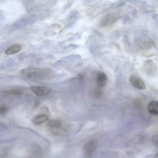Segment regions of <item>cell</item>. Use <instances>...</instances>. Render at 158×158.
Segmentation results:
<instances>
[{"instance_id":"cell-4","label":"cell","mask_w":158,"mask_h":158,"mask_svg":"<svg viewBox=\"0 0 158 158\" xmlns=\"http://www.w3.org/2000/svg\"><path fill=\"white\" fill-rule=\"evenodd\" d=\"M129 81L132 86L138 89L143 90L146 89L145 85L143 80L136 75H131L129 78Z\"/></svg>"},{"instance_id":"cell-10","label":"cell","mask_w":158,"mask_h":158,"mask_svg":"<svg viewBox=\"0 0 158 158\" xmlns=\"http://www.w3.org/2000/svg\"><path fill=\"white\" fill-rule=\"evenodd\" d=\"M116 20L115 17L110 15L104 17L101 22L100 25L102 27H106L114 23Z\"/></svg>"},{"instance_id":"cell-7","label":"cell","mask_w":158,"mask_h":158,"mask_svg":"<svg viewBox=\"0 0 158 158\" xmlns=\"http://www.w3.org/2000/svg\"><path fill=\"white\" fill-rule=\"evenodd\" d=\"M48 119L46 114H40L35 116L32 119V122L35 125H40L47 121Z\"/></svg>"},{"instance_id":"cell-18","label":"cell","mask_w":158,"mask_h":158,"mask_svg":"<svg viewBox=\"0 0 158 158\" xmlns=\"http://www.w3.org/2000/svg\"><path fill=\"white\" fill-rule=\"evenodd\" d=\"M155 158H158V153L155 156Z\"/></svg>"},{"instance_id":"cell-9","label":"cell","mask_w":158,"mask_h":158,"mask_svg":"<svg viewBox=\"0 0 158 158\" xmlns=\"http://www.w3.org/2000/svg\"><path fill=\"white\" fill-rule=\"evenodd\" d=\"M22 46L19 44H13L7 48L5 52L6 55H10L19 52L22 49Z\"/></svg>"},{"instance_id":"cell-6","label":"cell","mask_w":158,"mask_h":158,"mask_svg":"<svg viewBox=\"0 0 158 158\" xmlns=\"http://www.w3.org/2000/svg\"><path fill=\"white\" fill-rule=\"evenodd\" d=\"M107 79V76L105 73L103 72L98 73L96 78V85L98 87H103L105 85Z\"/></svg>"},{"instance_id":"cell-14","label":"cell","mask_w":158,"mask_h":158,"mask_svg":"<svg viewBox=\"0 0 158 158\" xmlns=\"http://www.w3.org/2000/svg\"><path fill=\"white\" fill-rule=\"evenodd\" d=\"M99 88L95 89L94 93V96L98 98L101 97L102 94V91Z\"/></svg>"},{"instance_id":"cell-13","label":"cell","mask_w":158,"mask_h":158,"mask_svg":"<svg viewBox=\"0 0 158 158\" xmlns=\"http://www.w3.org/2000/svg\"><path fill=\"white\" fill-rule=\"evenodd\" d=\"M152 142L154 146L158 148V132L153 136Z\"/></svg>"},{"instance_id":"cell-11","label":"cell","mask_w":158,"mask_h":158,"mask_svg":"<svg viewBox=\"0 0 158 158\" xmlns=\"http://www.w3.org/2000/svg\"><path fill=\"white\" fill-rule=\"evenodd\" d=\"M154 43L151 40H144L140 41L138 43V46L143 49H148L152 48L153 46Z\"/></svg>"},{"instance_id":"cell-15","label":"cell","mask_w":158,"mask_h":158,"mask_svg":"<svg viewBox=\"0 0 158 158\" xmlns=\"http://www.w3.org/2000/svg\"><path fill=\"white\" fill-rule=\"evenodd\" d=\"M7 111V107L4 105H2L0 107V114L3 115L5 114Z\"/></svg>"},{"instance_id":"cell-12","label":"cell","mask_w":158,"mask_h":158,"mask_svg":"<svg viewBox=\"0 0 158 158\" xmlns=\"http://www.w3.org/2000/svg\"><path fill=\"white\" fill-rule=\"evenodd\" d=\"M5 92L7 94L16 96H20L23 94L21 91L18 89L7 90L5 91Z\"/></svg>"},{"instance_id":"cell-3","label":"cell","mask_w":158,"mask_h":158,"mask_svg":"<svg viewBox=\"0 0 158 158\" xmlns=\"http://www.w3.org/2000/svg\"><path fill=\"white\" fill-rule=\"evenodd\" d=\"M143 70L148 76L153 77L155 76L157 71V68L155 63L151 60L145 61L143 64Z\"/></svg>"},{"instance_id":"cell-17","label":"cell","mask_w":158,"mask_h":158,"mask_svg":"<svg viewBox=\"0 0 158 158\" xmlns=\"http://www.w3.org/2000/svg\"><path fill=\"white\" fill-rule=\"evenodd\" d=\"M124 3L123 2H120L116 3L114 5V7H117L121 6L124 4Z\"/></svg>"},{"instance_id":"cell-5","label":"cell","mask_w":158,"mask_h":158,"mask_svg":"<svg viewBox=\"0 0 158 158\" xmlns=\"http://www.w3.org/2000/svg\"><path fill=\"white\" fill-rule=\"evenodd\" d=\"M32 92L36 95L43 96L48 94L51 89L48 87L41 86H32L31 88Z\"/></svg>"},{"instance_id":"cell-2","label":"cell","mask_w":158,"mask_h":158,"mask_svg":"<svg viewBox=\"0 0 158 158\" xmlns=\"http://www.w3.org/2000/svg\"><path fill=\"white\" fill-rule=\"evenodd\" d=\"M47 127L50 130L54 133H58L63 131L64 125L62 122L58 119H53L49 121L47 124Z\"/></svg>"},{"instance_id":"cell-8","label":"cell","mask_w":158,"mask_h":158,"mask_svg":"<svg viewBox=\"0 0 158 158\" xmlns=\"http://www.w3.org/2000/svg\"><path fill=\"white\" fill-rule=\"evenodd\" d=\"M147 109L150 114L154 115H158V102L154 100L151 101L148 104Z\"/></svg>"},{"instance_id":"cell-16","label":"cell","mask_w":158,"mask_h":158,"mask_svg":"<svg viewBox=\"0 0 158 158\" xmlns=\"http://www.w3.org/2000/svg\"><path fill=\"white\" fill-rule=\"evenodd\" d=\"M86 73L82 72L78 73L77 75V78L79 81L82 80L85 77Z\"/></svg>"},{"instance_id":"cell-1","label":"cell","mask_w":158,"mask_h":158,"mask_svg":"<svg viewBox=\"0 0 158 158\" xmlns=\"http://www.w3.org/2000/svg\"><path fill=\"white\" fill-rule=\"evenodd\" d=\"M98 142L95 139H93L85 144L83 148V150L85 156L90 157L96 149Z\"/></svg>"}]
</instances>
